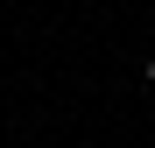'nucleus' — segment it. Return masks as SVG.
Here are the masks:
<instances>
[{"instance_id":"1","label":"nucleus","mask_w":155,"mask_h":148,"mask_svg":"<svg viewBox=\"0 0 155 148\" xmlns=\"http://www.w3.org/2000/svg\"><path fill=\"white\" fill-rule=\"evenodd\" d=\"M141 78H148V85H155V57H148V71H141Z\"/></svg>"}]
</instances>
